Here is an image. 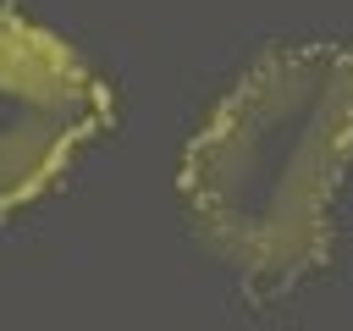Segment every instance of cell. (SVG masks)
<instances>
[{"mask_svg":"<svg viewBox=\"0 0 353 331\" xmlns=\"http://www.w3.org/2000/svg\"><path fill=\"white\" fill-rule=\"evenodd\" d=\"M353 166V44L298 39L254 55L176 160L193 232L254 287H292L336 254Z\"/></svg>","mask_w":353,"mask_h":331,"instance_id":"cell-1","label":"cell"},{"mask_svg":"<svg viewBox=\"0 0 353 331\" xmlns=\"http://www.w3.org/2000/svg\"><path fill=\"white\" fill-rule=\"evenodd\" d=\"M116 121V88L50 22L0 0V215L39 204Z\"/></svg>","mask_w":353,"mask_h":331,"instance_id":"cell-2","label":"cell"}]
</instances>
